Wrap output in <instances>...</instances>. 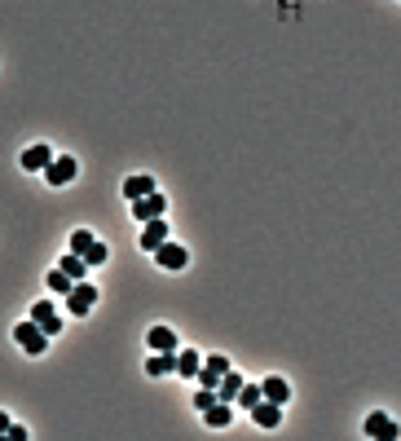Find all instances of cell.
Wrapping results in <instances>:
<instances>
[{"instance_id":"cell-20","label":"cell","mask_w":401,"mask_h":441,"mask_svg":"<svg viewBox=\"0 0 401 441\" xmlns=\"http://www.w3.org/2000/svg\"><path fill=\"white\" fill-rule=\"evenodd\" d=\"M45 287H49V291H57V296H67V291L75 287V278H71L67 269H49V278H45Z\"/></svg>"},{"instance_id":"cell-24","label":"cell","mask_w":401,"mask_h":441,"mask_svg":"<svg viewBox=\"0 0 401 441\" xmlns=\"http://www.w3.org/2000/svg\"><path fill=\"white\" fill-rule=\"evenodd\" d=\"M106 256H111V252H106L102 243H93V247L84 252V260H89V269H93V265H106Z\"/></svg>"},{"instance_id":"cell-16","label":"cell","mask_w":401,"mask_h":441,"mask_svg":"<svg viewBox=\"0 0 401 441\" xmlns=\"http://www.w3.org/2000/svg\"><path fill=\"white\" fill-rule=\"evenodd\" d=\"M238 389H243V375L225 371V375H220V389H216V397H220V402H238Z\"/></svg>"},{"instance_id":"cell-9","label":"cell","mask_w":401,"mask_h":441,"mask_svg":"<svg viewBox=\"0 0 401 441\" xmlns=\"http://www.w3.org/2000/svg\"><path fill=\"white\" fill-rule=\"evenodd\" d=\"M397 432H401V428L392 424V419H388L384 411H375V415L366 419V437H375V441H392Z\"/></svg>"},{"instance_id":"cell-21","label":"cell","mask_w":401,"mask_h":441,"mask_svg":"<svg viewBox=\"0 0 401 441\" xmlns=\"http://www.w3.org/2000/svg\"><path fill=\"white\" fill-rule=\"evenodd\" d=\"M260 397H265V389H260V384H243V389H238V402H234V406H243V411H252V406L260 402Z\"/></svg>"},{"instance_id":"cell-10","label":"cell","mask_w":401,"mask_h":441,"mask_svg":"<svg viewBox=\"0 0 401 441\" xmlns=\"http://www.w3.org/2000/svg\"><path fill=\"white\" fill-rule=\"evenodd\" d=\"M164 243H168V220H164V216L146 220V230H142V247L154 252V247H164Z\"/></svg>"},{"instance_id":"cell-14","label":"cell","mask_w":401,"mask_h":441,"mask_svg":"<svg viewBox=\"0 0 401 441\" xmlns=\"http://www.w3.org/2000/svg\"><path fill=\"white\" fill-rule=\"evenodd\" d=\"M146 194H154V177H128L124 182V199L128 203H137V199H146Z\"/></svg>"},{"instance_id":"cell-13","label":"cell","mask_w":401,"mask_h":441,"mask_svg":"<svg viewBox=\"0 0 401 441\" xmlns=\"http://www.w3.org/2000/svg\"><path fill=\"white\" fill-rule=\"evenodd\" d=\"M198 367H203V353H194V349H176V375H181V379H194Z\"/></svg>"},{"instance_id":"cell-22","label":"cell","mask_w":401,"mask_h":441,"mask_svg":"<svg viewBox=\"0 0 401 441\" xmlns=\"http://www.w3.org/2000/svg\"><path fill=\"white\" fill-rule=\"evenodd\" d=\"M216 402H220L216 389H203V384H198V393H194V411L203 415V411H208V406H216Z\"/></svg>"},{"instance_id":"cell-5","label":"cell","mask_w":401,"mask_h":441,"mask_svg":"<svg viewBox=\"0 0 401 441\" xmlns=\"http://www.w3.org/2000/svg\"><path fill=\"white\" fill-rule=\"evenodd\" d=\"M164 212H168V199L159 194V190H154V194H146V199H137V203H132V216L142 220V225H146V220H154V216H164Z\"/></svg>"},{"instance_id":"cell-1","label":"cell","mask_w":401,"mask_h":441,"mask_svg":"<svg viewBox=\"0 0 401 441\" xmlns=\"http://www.w3.org/2000/svg\"><path fill=\"white\" fill-rule=\"evenodd\" d=\"M13 340H18V345H23L31 357H40V353L49 349V335H45V327H40L35 318H27V323H18V327H13Z\"/></svg>"},{"instance_id":"cell-2","label":"cell","mask_w":401,"mask_h":441,"mask_svg":"<svg viewBox=\"0 0 401 441\" xmlns=\"http://www.w3.org/2000/svg\"><path fill=\"white\" fill-rule=\"evenodd\" d=\"M93 305H97V283H75V287L67 291V309H71L75 318H84Z\"/></svg>"},{"instance_id":"cell-6","label":"cell","mask_w":401,"mask_h":441,"mask_svg":"<svg viewBox=\"0 0 401 441\" xmlns=\"http://www.w3.org/2000/svg\"><path fill=\"white\" fill-rule=\"evenodd\" d=\"M154 260H159V269H186L190 265V252L176 247V243H164V247H154Z\"/></svg>"},{"instance_id":"cell-7","label":"cell","mask_w":401,"mask_h":441,"mask_svg":"<svg viewBox=\"0 0 401 441\" xmlns=\"http://www.w3.org/2000/svg\"><path fill=\"white\" fill-rule=\"evenodd\" d=\"M252 419H256L260 428H278V424H283V406L269 402V397H260V402L252 406Z\"/></svg>"},{"instance_id":"cell-23","label":"cell","mask_w":401,"mask_h":441,"mask_svg":"<svg viewBox=\"0 0 401 441\" xmlns=\"http://www.w3.org/2000/svg\"><path fill=\"white\" fill-rule=\"evenodd\" d=\"M93 243H97V238H93L89 230H75V234H71V252H79V256H84Z\"/></svg>"},{"instance_id":"cell-25","label":"cell","mask_w":401,"mask_h":441,"mask_svg":"<svg viewBox=\"0 0 401 441\" xmlns=\"http://www.w3.org/2000/svg\"><path fill=\"white\" fill-rule=\"evenodd\" d=\"M0 432H9V415H0Z\"/></svg>"},{"instance_id":"cell-4","label":"cell","mask_w":401,"mask_h":441,"mask_svg":"<svg viewBox=\"0 0 401 441\" xmlns=\"http://www.w3.org/2000/svg\"><path fill=\"white\" fill-rule=\"evenodd\" d=\"M75 168H79V164H75L71 155H62V159L53 155V164L45 168V182H49V186H71V182H75Z\"/></svg>"},{"instance_id":"cell-3","label":"cell","mask_w":401,"mask_h":441,"mask_svg":"<svg viewBox=\"0 0 401 441\" xmlns=\"http://www.w3.org/2000/svg\"><path fill=\"white\" fill-rule=\"evenodd\" d=\"M225 371H230V357H225V353H212L208 362L198 367V375H194V379H198L203 389H220V375H225Z\"/></svg>"},{"instance_id":"cell-17","label":"cell","mask_w":401,"mask_h":441,"mask_svg":"<svg viewBox=\"0 0 401 441\" xmlns=\"http://www.w3.org/2000/svg\"><path fill=\"white\" fill-rule=\"evenodd\" d=\"M203 419H208L212 428H225L230 419H234V402H216V406H208V411H203Z\"/></svg>"},{"instance_id":"cell-12","label":"cell","mask_w":401,"mask_h":441,"mask_svg":"<svg viewBox=\"0 0 401 441\" xmlns=\"http://www.w3.org/2000/svg\"><path fill=\"white\" fill-rule=\"evenodd\" d=\"M146 345H150L154 353H172V349H176V331H172V327H150V331H146Z\"/></svg>"},{"instance_id":"cell-18","label":"cell","mask_w":401,"mask_h":441,"mask_svg":"<svg viewBox=\"0 0 401 441\" xmlns=\"http://www.w3.org/2000/svg\"><path fill=\"white\" fill-rule=\"evenodd\" d=\"M260 389H265V397H269V402H278V406H283L287 397H291V384H287V379H278V375H269Z\"/></svg>"},{"instance_id":"cell-15","label":"cell","mask_w":401,"mask_h":441,"mask_svg":"<svg viewBox=\"0 0 401 441\" xmlns=\"http://www.w3.org/2000/svg\"><path fill=\"white\" fill-rule=\"evenodd\" d=\"M146 375H176V349L172 353H154L146 362Z\"/></svg>"},{"instance_id":"cell-8","label":"cell","mask_w":401,"mask_h":441,"mask_svg":"<svg viewBox=\"0 0 401 441\" xmlns=\"http://www.w3.org/2000/svg\"><path fill=\"white\" fill-rule=\"evenodd\" d=\"M49 164H53V150H49L45 142H35V146L23 150V168H27V172H45Z\"/></svg>"},{"instance_id":"cell-11","label":"cell","mask_w":401,"mask_h":441,"mask_svg":"<svg viewBox=\"0 0 401 441\" xmlns=\"http://www.w3.org/2000/svg\"><path fill=\"white\" fill-rule=\"evenodd\" d=\"M31 318L40 327H45V335H57L62 331V318H57V309L49 305V300H40V305H31Z\"/></svg>"},{"instance_id":"cell-19","label":"cell","mask_w":401,"mask_h":441,"mask_svg":"<svg viewBox=\"0 0 401 441\" xmlns=\"http://www.w3.org/2000/svg\"><path fill=\"white\" fill-rule=\"evenodd\" d=\"M57 269H67V274L75 278V283H79V278H84V274H89V260H84V256H79V252H67V256H62V265H57Z\"/></svg>"}]
</instances>
